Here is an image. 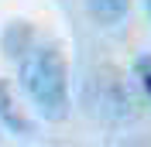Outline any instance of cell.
Returning a JSON list of instances; mask_svg holds the SVG:
<instances>
[{"label": "cell", "mask_w": 151, "mask_h": 147, "mask_svg": "<svg viewBox=\"0 0 151 147\" xmlns=\"http://www.w3.org/2000/svg\"><path fill=\"white\" fill-rule=\"evenodd\" d=\"M17 82L24 96L31 99L38 113L52 123H62L72 110V96H69V65L58 45H35L28 55L21 58Z\"/></svg>", "instance_id": "obj_1"}, {"label": "cell", "mask_w": 151, "mask_h": 147, "mask_svg": "<svg viewBox=\"0 0 151 147\" xmlns=\"http://www.w3.org/2000/svg\"><path fill=\"white\" fill-rule=\"evenodd\" d=\"M0 123L10 127L14 133H35V123H31L24 113H17V106H14V99H10V89L4 82H0Z\"/></svg>", "instance_id": "obj_4"}, {"label": "cell", "mask_w": 151, "mask_h": 147, "mask_svg": "<svg viewBox=\"0 0 151 147\" xmlns=\"http://www.w3.org/2000/svg\"><path fill=\"white\" fill-rule=\"evenodd\" d=\"M141 79H144V89H148V92H151V72H144V75H141Z\"/></svg>", "instance_id": "obj_6"}, {"label": "cell", "mask_w": 151, "mask_h": 147, "mask_svg": "<svg viewBox=\"0 0 151 147\" xmlns=\"http://www.w3.org/2000/svg\"><path fill=\"white\" fill-rule=\"evenodd\" d=\"M148 17H151V0H148Z\"/></svg>", "instance_id": "obj_7"}, {"label": "cell", "mask_w": 151, "mask_h": 147, "mask_svg": "<svg viewBox=\"0 0 151 147\" xmlns=\"http://www.w3.org/2000/svg\"><path fill=\"white\" fill-rule=\"evenodd\" d=\"M35 48V28H31L28 21H10L7 31H4V51H7V58H24Z\"/></svg>", "instance_id": "obj_2"}, {"label": "cell", "mask_w": 151, "mask_h": 147, "mask_svg": "<svg viewBox=\"0 0 151 147\" xmlns=\"http://www.w3.org/2000/svg\"><path fill=\"white\" fill-rule=\"evenodd\" d=\"M86 10H89V17H93L96 24L110 28V24H120V21L127 17L131 0H86Z\"/></svg>", "instance_id": "obj_3"}, {"label": "cell", "mask_w": 151, "mask_h": 147, "mask_svg": "<svg viewBox=\"0 0 151 147\" xmlns=\"http://www.w3.org/2000/svg\"><path fill=\"white\" fill-rule=\"evenodd\" d=\"M134 72H137V75L151 72V55H141V58H137V62H134Z\"/></svg>", "instance_id": "obj_5"}]
</instances>
